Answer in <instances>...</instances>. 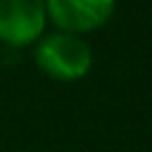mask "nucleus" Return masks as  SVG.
<instances>
[{"instance_id": "obj_3", "label": "nucleus", "mask_w": 152, "mask_h": 152, "mask_svg": "<svg viewBox=\"0 0 152 152\" xmlns=\"http://www.w3.org/2000/svg\"><path fill=\"white\" fill-rule=\"evenodd\" d=\"M116 0H45V14L59 31L90 33L104 26L114 14Z\"/></svg>"}, {"instance_id": "obj_1", "label": "nucleus", "mask_w": 152, "mask_h": 152, "mask_svg": "<svg viewBox=\"0 0 152 152\" xmlns=\"http://www.w3.org/2000/svg\"><path fill=\"white\" fill-rule=\"evenodd\" d=\"M36 64L55 81H78L93 66L90 45L69 31H55L38 40L36 45Z\"/></svg>"}, {"instance_id": "obj_2", "label": "nucleus", "mask_w": 152, "mask_h": 152, "mask_svg": "<svg viewBox=\"0 0 152 152\" xmlns=\"http://www.w3.org/2000/svg\"><path fill=\"white\" fill-rule=\"evenodd\" d=\"M45 0H0V40L12 48L31 45L45 28Z\"/></svg>"}]
</instances>
